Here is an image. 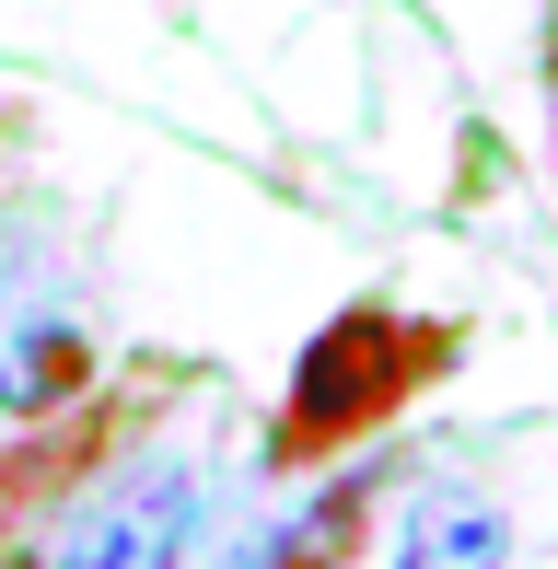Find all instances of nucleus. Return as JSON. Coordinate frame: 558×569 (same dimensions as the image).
Masks as SVG:
<instances>
[{"label": "nucleus", "mask_w": 558, "mask_h": 569, "mask_svg": "<svg viewBox=\"0 0 558 569\" xmlns=\"http://www.w3.org/2000/svg\"><path fill=\"white\" fill-rule=\"evenodd\" d=\"M442 360H454V338H442V326H408L396 302H349V315H326L315 338H302V360H291L279 419H268V465L302 477V465L372 442V430H385Z\"/></svg>", "instance_id": "obj_1"}, {"label": "nucleus", "mask_w": 558, "mask_h": 569, "mask_svg": "<svg viewBox=\"0 0 558 569\" xmlns=\"http://www.w3.org/2000/svg\"><path fill=\"white\" fill-rule=\"evenodd\" d=\"M187 547H198V477L187 465H140L59 535L47 569H187Z\"/></svg>", "instance_id": "obj_2"}, {"label": "nucleus", "mask_w": 558, "mask_h": 569, "mask_svg": "<svg viewBox=\"0 0 558 569\" xmlns=\"http://www.w3.org/2000/svg\"><path fill=\"white\" fill-rule=\"evenodd\" d=\"M500 558H512V523L489 488H419L385 569H500Z\"/></svg>", "instance_id": "obj_3"}, {"label": "nucleus", "mask_w": 558, "mask_h": 569, "mask_svg": "<svg viewBox=\"0 0 558 569\" xmlns=\"http://www.w3.org/2000/svg\"><path fill=\"white\" fill-rule=\"evenodd\" d=\"M82 383H93L82 326H59V315H0V407H12V419H47V407H70Z\"/></svg>", "instance_id": "obj_4"}, {"label": "nucleus", "mask_w": 558, "mask_h": 569, "mask_svg": "<svg viewBox=\"0 0 558 569\" xmlns=\"http://www.w3.org/2000/svg\"><path fill=\"white\" fill-rule=\"evenodd\" d=\"M349 511H361V500L338 488V500H326V511H315V523H302V535H291V547H279L268 569H338V535H349Z\"/></svg>", "instance_id": "obj_5"}, {"label": "nucleus", "mask_w": 558, "mask_h": 569, "mask_svg": "<svg viewBox=\"0 0 558 569\" xmlns=\"http://www.w3.org/2000/svg\"><path fill=\"white\" fill-rule=\"evenodd\" d=\"M547 70H558V47H547Z\"/></svg>", "instance_id": "obj_6"}]
</instances>
